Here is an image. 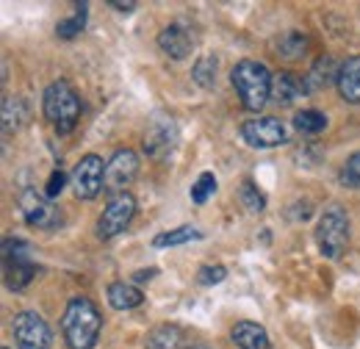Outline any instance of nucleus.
I'll use <instances>...</instances> for the list:
<instances>
[{"mask_svg": "<svg viewBox=\"0 0 360 349\" xmlns=\"http://www.w3.org/2000/svg\"><path fill=\"white\" fill-rule=\"evenodd\" d=\"M241 139L250 147H261V150L277 147L285 141V125L277 117H255L241 125Z\"/></svg>", "mask_w": 360, "mask_h": 349, "instance_id": "f8f14e48", "label": "nucleus"}, {"mask_svg": "<svg viewBox=\"0 0 360 349\" xmlns=\"http://www.w3.org/2000/svg\"><path fill=\"white\" fill-rule=\"evenodd\" d=\"M338 70L341 67H335L333 56H321V58H316L311 72L302 78V87H305V91H319V89L327 87L330 81H338Z\"/></svg>", "mask_w": 360, "mask_h": 349, "instance_id": "dca6fc26", "label": "nucleus"}, {"mask_svg": "<svg viewBox=\"0 0 360 349\" xmlns=\"http://www.w3.org/2000/svg\"><path fill=\"white\" fill-rule=\"evenodd\" d=\"M37 274V263L31 261V244L22 239L3 241V277L11 291H22Z\"/></svg>", "mask_w": 360, "mask_h": 349, "instance_id": "39448f33", "label": "nucleus"}, {"mask_svg": "<svg viewBox=\"0 0 360 349\" xmlns=\"http://www.w3.org/2000/svg\"><path fill=\"white\" fill-rule=\"evenodd\" d=\"M100 310L89 297H72L61 316V333L70 349H91L100 338Z\"/></svg>", "mask_w": 360, "mask_h": 349, "instance_id": "f257e3e1", "label": "nucleus"}, {"mask_svg": "<svg viewBox=\"0 0 360 349\" xmlns=\"http://www.w3.org/2000/svg\"><path fill=\"white\" fill-rule=\"evenodd\" d=\"M271 75L269 70L261 61L244 58L233 67L230 72V84L236 89V94L241 97V106L247 111H261L271 97Z\"/></svg>", "mask_w": 360, "mask_h": 349, "instance_id": "f03ea898", "label": "nucleus"}, {"mask_svg": "<svg viewBox=\"0 0 360 349\" xmlns=\"http://www.w3.org/2000/svg\"><path fill=\"white\" fill-rule=\"evenodd\" d=\"M108 305L117 307V310H131V307H139L144 303V294L131 286V283H122V280H117V283H111L108 286Z\"/></svg>", "mask_w": 360, "mask_h": 349, "instance_id": "a211bd4d", "label": "nucleus"}, {"mask_svg": "<svg viewBox=\"0 0 360 349\" xmlns=\"http://www.w3.org/2000/svg\"><path fill=\"white\" fill-rule=\"evenodd\" d=\"M305 50H308V39L302 34H285L280 39V56H285V58H300V56H305Z\"/></svg>", "mask_w": 360, "mask_h": 349, "instance_id": "bb28decb", "label": "nucleus"}, {"mask_svg": "<svg viewBox=\"0 0 360 349\" xmlns=\"http://www.w3.org/2000/svg\"><path fill=\"white\" fill-rule=\"evenodd\" d=\"M238 197H241V205H244L250 214H261V211L266 208V197L258 191V186H255L252 180H244V183H241Z\"/></svg>", "mask_w": 360, "mask_h": 349, "instance_id": "393cba45", "label": "nucleus"}, {"mask_svg": "<svg viewBox=\"0 0 360 349\" xmlns=\"http://www.w3.org/2000/svg\"><path fill=\"white\" fill-rule=\"evenodd\" d=\"M202 239V233L197 227H178V230H169V233H161L153 239V247H178V244H188V241H197Z\"/></svg>", "mask_w": 360, "mask_h": 349, "instance_id": "412c9836", "label": "nucleus"}, {"mask_svg": "<svg viewBox=\"0 0 360 349\" xmlns=\"http://www.w3.org/2000/svg\"><path fill=\"white\" fill-rule=\"evenodd\" d=\"M11 333L20 349H50L53 344V333L47 322L34 310H20L11 319Z\"/></svg>", "mask_w": 360, "mask_h": 349, "instance_id": "423d86ee", "label": "nucleus"}, {"mask_svg": "<svg viewBox=\"0 0 360 349\" xmlns=\"http://www.w3.org/2000/svg\"><path fill=\"white\" fill-rule=\"evenodd\" d=\"M214 191H217V177H214V172H202L197 177V183L191 186V200L197 205H202V203H208V197Z\"/></svg>", "mask_w": 360, "mask_h": 349, "instance_id": "a878e982", "label": "nucleus"}, {"mask_svg": "<svg viewBox=\"0 0 360 349\" xmlns=\"http://www.w3.org/2000/svg\"><path fill=\"white\" fill-rule=\"evenodd\" d=\"M217 56H200L197 58V64H194V70H191V78L200 84L202 89H211L214 84H217Z\"/></svg>", "mask_w": 360, "mask_h": 349, "instance_id": "4be33fe9", "label": "nucleus"}, {"mask_svg": "<svg viewBox=\"0 0 360 349\" xmlns=\"http://www.w3.org/2000/svg\"><path fill=\"white\" fill-rule=\"evenodd\" d=\"M20 208H22V217H25V222L31 227H45V230H50V227H56L61 222L58 208L50 203V197L39 194L37 189H25L20 194Z\"/></svg>", "mask_w": 360, "mask_h": 349, "instance_id": "9b49d317", "label": "nucleus"}, {"mask_svg": "<svg viewBox=\"0 0 360 349\" xmlns=\"http://www.w3.org/2000/svg\"><path fill=\"white\" fill-rule=\"evenodd\" d=\"M300 94H305V87H302V81H300L297 75H291V72H277V75L271 78V97H274L280 106H291Z\"/></svg>", "mask_w": 360, "mask_h": 349, "instance_id": "f3484780", "label": "nucleus"}, {"mask_svg": "<svg viewBox=\"0 0 360 349\" xmlns=\"http://www.w3.org/2000/svg\"><path fill=\"white\" fill-rule=\"evenodd\" d=\"M136 217V200L134 194H114L111 200H108V205L103 208V214L97 219V239H103V241H108V239H114V236H120L128 224H131V219Z\"/></svg>", "mask_w": 360, "mask_h": 349, "instance_id": "0eeeda50", "label": "nucleus"}, {"mask_svg": "<svg viewBox=\"0 0 360 349\" xmlns=\"http://www.w3.org/2000/svg\"><path fill=\"white\" fill-rule=\"evenodd\" d=\"M42 106H45V117L56 131H75V125L81 120V97L67 81H53L42 94Z\"/></svg>", "mask_w": 360, "mask_h": 349, "instance_id": "7ed1b4c3", "label": "nucleus"}, {"mask_svg": "<svg viewBox=\"0 0 360 349\" xmlns=\"http://www.w3.org/2000/svg\"><path fill=\"white\" fill-rule=\"evenodd\" d=\"M86 11H89V6H86V3H78V6H75V14H72L70 20H61V23L56 25V34H58L61 39L78 37V34L84 31V25H86Z\"/></svg>", "mask_w": 360, "mask_h": 349, "instance_id": "5701e85b", "label": "nucleus"}, {"mask_svg": "<svg viewBox=\"0 0 360 349\" xmlns=\"http://www.w3.org/2000/svg\"><path fill=\"white\" fill-rule=\"evenodd\" d=\"M64 186H67V174L61 170H53V174L47 177V197H58L64 191Z\"/></svg>", "mask_w": 360, "mask_h": 349, "instance_id": "c756f323", "label": "nucleus"}, {"mask_svg": "<svg viewBox=\"0 0 360 349\" xmlns=\"http://www.w3.org/2000/svg\"><path fill=\"white\" fill-rule=\"evenodd\" d=\"M191 349H208V347H191Z\"/></svg>", "mask_w": 360, "mask_h": 349, "instance_id": "473e14b6", "label": "nucleus"}, {"mask_svg": "<svg viewBox=\"0 0 360 349\" xmlns=\"http://www.w3.org/2000/svg\"><path fill=\"white\" fill-rule=\"evenodd\" d=\"M316 241H319V250L324 258L330 261H338L349 244V217L341 205H327L324 214L319 219V227H316Z\"/></svg>", "mask_w": 360, "mask_h": 349, "instance_id": "20e7f679", "label": "nucleus"}, {"mask_svg": "<svg viewBox=\"0 0 360 349\" xmlns=\"http://www.w3.org/2000/svg\"><path fill=\"white\" fill-rule=\"evenodd\" d=\"M25 103L22 97H3V133L11 136L25 120Z\"/></svg>", "mask_w": 360, "mask_h": 349, "instance_id": "aec40b11", "label": "nucleus"}, {"mask_svg": "<svg viewBox=\"0 0 360 349\" xmlns=\"http://www.w3.org/2000/svg\"><path fill=\"white\" fill-rule=\"evenodd\" d=\"M338 91H341V97L347 100V103H360V58L358 56H352V58H347L344 64H341V70H338Z\"/></svg>", "mask_w": 360, "mask_h": 349, "instance_id": "4468645a", "label": "nucleus"}, {"mask_svg": "<svg viewBox=\"0 0 360 349\" xmlns=\"http://www.w3.org/2000/svg\"><path fill=\"white\" fill-rule=\"evenodd\" d=\"M225 277H227V269L225 266H219V263L200 266V272H197V280H200L202 286H217V283H222Z\"/></svg>", "mask_w": 360, "mask_h": 349, "instance_id": "c85d7f7f", "label": "nucleus"}, {"mask_svg": "<svg viewBox=\"0 0 360 349\" xmlns=\"http://www.w3.org/2000/svg\"><path fill=\"white\" fill-rule=\"evenodd\" d=\"M341 183L349 186V189H360V153H352L347 158V164L341 167Z\"/></svg>", "mask_w": 360, "mask_h": 349, "instance_id": "cd10ccee", "label": "nucleus"}, {"mask_svg": "<svg viewBox=\"0 0 360 349\" xmlns=\"http://www.w3.org/2000/svg\"><path fill=\"white\" fill-rule=\"evenodd\" d=\"M294 128L300 133H321L327 128V117L321 111H316V108H305V111H300L294 117Z\"/></svg>", "mask_w": 360, "mask_h": 349, "instance_id": "b1692460", "label": "nucleus"}, {"mask_svg": "<svg viewBox=\"0 0 360 349\" xmlns=\"http://www.w3.org/2000/svg\"><path fill=\"white\" fill-rule=\"evenodd\" d=\"M111 6H114L117 11H134V8H136L134 0H131V3H120V0H111Z\"/></svg>", "mask_w": 360, "mask_h": 349, "instance_id": "2f4dec72", "label": "nucleus"}, {"mask_svg": "<svg viewBox=\"0 0 360 349\" xmlns=\"http://www.w3.org/2000/svg\"><path fill=\"white\" fill-rule=\"evenodd\" d=\"M158 47L169 56V58H186L194 47V37L188 34V28H183L178 23L167 25L161 34H158Z\"/></svg>", "mask_w": 360, "mask_h": 349, "instance_id": "ddd939ff", "label": "nucleus"}, {"mask_svg": "<svg viewBox=\"0 0 360 349\" xmlns=\"http://www.w3.org/2000/svg\"><path fill=\"white\" fill-rule=\"evenodd\" d=\"M230 336H233V341H236L238 349H269L266 330L261 324H255V322H238Z\"/></svg>", "mask_w": 360, "mask_h": 349, "instance_id": "2eb2a0df", "label": "nucleus"}, {"mask_svg": "<svg viewBox=\"0 0 360 349\" xmlns=\"http://www.w3.org/2000/svg\"><path fill=\"white\" fill-rule=\"evenodd\" d=\"M105 164L108 161H103L94 153L78 161V167L72 170V186L78 200H94L100 191H105Z\"/></svg>", "mask_w": 360, "mask_h": 349, "instance_id": "6e6552de", "label": "nucleus"}, {"mask_svg": "<svg viewBox=\"0 0 360 349\" xmlns=\"http://www.w3.org/2000/svg\"><path fill=\"white\" fill-rule=\"evenodd\" d=\"M147 349H186V333L175 324L155 327L147 336Z\"/></svg>", "mask_w": 360, "mask_h": 349, "instance_id": "6ab92c4d", "label": "nucleus"}, {"mask_svg": "<svg viewBox=\"0 0 360 349\" xmlns=\"http://www.w3.org/2000/svg\"><path fill=\"white\" fill-rule=\"evenodd\" d=\"M155 274H158L155 269H141V272H136V274H134V280H136V283H150Z\"/></svg>", "mask_w": 360, "mask_h": 349, "instance_id": "7c9ffc66", "label": "nucleus"}, {"mask_svg": "<svg viewBox=\"0 0 360 349\" xmlns=\"http://www.w3.org/2000/svg\"><path fill=\"white\" fill-rule=\"evenodd\" d=\"M178 139L180 133L172 117H155L144 131V153L150 158H155V161H164V158H169L175 153Z\"/></svg>", "mask_w": 360, "mask_h": 349, "instance_id": "1a4fd4ad", "label": "nucleus"}, {"mask_svg": "<svg viewBox=\"0 0 360 349\" xmlns=\"http://www.w3.org/2000/svg\"><path fill=\"white\" fill-rule=\"evenodd\" d=\"M136 174H139V156L128 147L117 150L105 164V191L111 197L114 194H125Z\"/></svg>", "mask_w": 360, "mask_h": 349, "instance_id": "9d476101", "label": "nucleus"}]
</instances>
